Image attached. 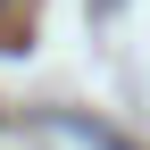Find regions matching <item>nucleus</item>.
Listing matches in <instances>:
<instances>
[{"label":"nucleus","instance_id":"f257e3e1","mask_svg":"<svg viewBox=\"0 0 150 150\" xmlns=\"http://www.w3.org/2000/svg\"><path fill=\"white\" fill-rule=\"evenodd\" d=\"M92 8H108V0H92Z\"/></svg>","mask_w":150,"mask_h":150}]
</instances>
